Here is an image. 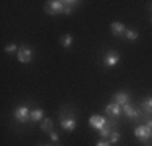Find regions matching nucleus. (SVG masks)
Listing matches in <instances>:
<instances>
[{
	"label": "nucleus",
	"instance_id": "obj_3",
	"mask_svg": "<svg viewBox=\"0 0 152 146\" xmlns=\"http://www.w3.org/2000/svg\"><path fill=\"white\" fill-rule=\"evenodd\" d=\"M63 8H65L63 0H50V2H47V5H45L44 10H45L49 15L55 16V15H58V13L63 12Z\"/></svg>",
	"mask_w": 152,
	"mask_h": 146
},
{
	"label": "nucleus",
	"instance_id": "obj_2",
	"mask_svg": "<svg viewBox=\"0 0 152 146\" xmlns=\"http://www.w3.org/2000/svg\"><path fill=\"white\" fill-rule=\"evenodd\" d=\"M13 117H15L16 122L26 123L28 120H31V111L26 107V105H20V107L15 109V112H13Z\"/></svg>",
	"mask_w": 152,
	"mask_h": 146
},
{
	"label": "nucleus",
	"instance_id": "obj_1",
	"mask_svg": "<svg viewBox=\"0 0 152 146\" xmlns=\"http://www.w3.org/2000/svg\"><path fill=\"white\" fill-rule=\"evenodd\" d=\"M134 136L141 141V143L149 146V140L152 138V130L147 125H139L134 128Z\"/></svg>",
	"mask_w": 152,
	"mask_h": 146
},
{
	"label": "nucleus",
	"instance_id": "obj_22",
	"mask_svg": "<svg viewBox=\"0 0 152 146\" xmlns=\"http://www.w3.org/2000/svg\"><path fill=\"white\" fill-rule=\"evenodd\" d=\"M96 146H110V141H105V140H104V141H97Z\"/></svg>",
	"mask_w": 152,
	"mask_h": 146
},
{
	"label": "nucleus",
	"instance_id": "obj_7",
	"mask_svg": "<svg viewBox=\"0 0 152 146\" xmlns=\"http://www.w3.org/2000/svg\"><path fill=\"white\" fill-rule=\"evenodd\" d=\"M107 122H108V120H107L104 115H97V114L92 115L91 119H89V123H91V127H92V128H96L97 131L102 130L104 127L107 125Z\"/></svg>",
	"mask_w": 152,
	"mask_h": 146
},
{
	"label": "nucleus",
	"instance_id": "obj_4",
	"mask_svg": "<svg viewBox=\"0 0 152 146\" xmlns=\"http://www.w3.org/2000/svg\"><path fill=\"white\" fill-rule=\"evenodd\" d=\"M60 119H61V120H60L61 128H63V130H66V131H75L76 125H78V122H76V119H75V117L60 114Z\"/></svg>",
	"mask_w": 152,
	"mask_h": 146
},
{
	"label": "nucleus",
	"instance_id": "obj_5",
	"mask_svg": "<svg viewBox=\"0 0 152 146\" xmlns=\"http://www.w3.org/2000/svg\"><path fill=\"white\" fill-rule=\"evenodd\" d=\"M118 62H120V54L117 50H108L105 54V57H104V65L107 68H113Z\"/></svg>",
	"mask_w": 152,
	"mask_h": 146
},
{
	"label": "nucleus",
	"instance_id": "obj_12",
	"mask_svg": "<svg viewBox=\"0 0 152 146\" xmlns=\"http://www.w3.org/2000/svg\"><path fill=\"white\" fill-rule=\"evenodd\" d=\"M44 120V111L42 109H34L31 111V122H42Z\"/></svg>",
	"mask_w": 152,
	"mask_h": 146
},
{
	"label": "nucleus",
	"instance_id": "obj_21",
	"mask_svg": "<svg viewBox=\"0 0 152 146\" xmlns=\"http://www.w3.org/2000/svg\"><path fill=\"white\" fill-rule=\"evenodd\" d=\"M49 136H50V140H52V141H58V138H60L58 135H57V131H53V130L49 131Z\"/></svg>",
	"mask_w": 152,
	"mask_h": 146
},
{
	"label": "nucleus",
	"instance_id": "obj_16",
	"mask_svg": "<svg viewBox=\"0 0 152 146\" xmlns=\"http://www.w3.org/2000/svg\"><path fill=\"white\" fill-rule=\"evenodd\" d=\"M60 44H61V47H65V49L71 47V44H73V36L71 34H63L60 38Z\"/></svg>",
	"mask_w": 152,
	"mask_h": 146
},
{
	"label": "nucleus",
	"instance_id": "obj_13",
	"mask_svg": "<svg viewBox=\"0 0 152 146\" xmlns=\"http://www.w3.org/2000/svg\"><path fill=\"white\" fill-rule=\"evenodd\" d=\"M141 107H142L144 114L146 115H152V97H147L141 102Z\"/></svg>",
	"mask_w": 152,
	"mask_h": 146
},
{
	"label": "nucleus",
	"instance_id": "obj_20",
	"mask_svg": "<svg viewBox=\"0 0 152 146\" xmlns=\"http://www.w3.org/2000/svg\"><path fill=\"white\" fill-rule=\"evenodd\" d=\"M18 49H20V47H16L15 44H10V46L5 47V52L7 54H13V52H18Z\"/></svg>",
	"mask_w": 152,
	"mask_h": 146
},
{
	"label": "nucleus",
	"instance_id": "obj_17",
	"mask_svg": "<svg viewBox=\"0 0 152 146\" xmlns=\"http://www.w3.org/2000/svg\"><path fill=\"white\" fill-rule=\"evenodd\" d=\"M125 38L128 39V41H136V39L139 38V32H137L136 29L129 28V29H126V32H125Z\"/></svg>",
	"mask_w": 152,
	"mask_h": 146
},
{
	"label": "nucleus",
	"instance_id": "obj_8",
	"mask_svg": "<svg viewBox=\"0 0 152 146\" xmlns=\"http://www.w3.org/2000/svg\"><path fill=\"white\" fill-rule=\"evenodd\" d=\"M121 111H123V107L118 104H115V102H110V104L105 105V114L110 117V119H118L121 114Z\"/></svg>",
	"mask_w": 152,
	"mask_h": 146
},
{
	"label": "nucleus",
	"instance_id": "obj_10",
	"mask_svg": "<svg viewBox=\"0 0 152 146\" xmlns=\"http://www.w3.org/2000/svg\"><path fill=\"white\" fill-rule=\"evenodd\" d=\"M110 29H112V34L117 36V38H121L126 32V26L123 23H120V21H113V23L110 24Z\"/></svg>",
	"mask_w": 152,
	"mask_h": 146
},
{
	"label": "nucleus",
	"instance_id": "obj_23",
	"mask_svg": "<svg viewBox=\"0 0 152 146\" xmlns=\"http://www.w3.org/2000/svg\"><path fill=\"white\" fill-rule=\"evenodd\" d=\"M146 125L152 130V115H147V123H146Z\"/></svg>",
	"mask_w": 152,
	"mask_h": 146
},
{
	"label": "nucleus",
	"instance_id": "obj_14",
	"mask_svg": "<svg viewBox=\"0 0 152 146\" xmlns=\"http://www.w3.org/2000/svg\"><path fill=\"white\" fill-rule=\"evenodd\" d=\"M113 131H117V130H113V127H112V123H110V122H107V125L104 127L102 130H99V135H100L102 138H108L112 133H113Z\"/></svg>",
	"mask_w": 152,
	"mask_h": 146
},
{
	"label": "nucleus",
	"instance_id": "obj_11",
	"mask_svg": "<svg viewBox=\"0 0 152 146\" xmlns=\"http://www.w3.org/2000/svg\"><path fill=\"white\" fill-rule=\"evenodd\" d=\"M113 102L115 104H118V105H125V104H128L129 102V96H128V93L126 91H118V93H115L113 94Z\"/></svg>",
	"mask_w": 152,
	"mask_h": 146
},
{
	"label": "nucleus",
	"instance_id": "obj_9",
	"mask_svg": "<svg viewBox=\"0 0 152 146\" xmlns=\"http://www.w3.org/2000/svg\"><path fill=\"white\" fill-rule=\"evenodd\" d=\"M123 112H125V115L128 117V119H131V120H136V119L141 117V111L137 107H134L133 104H129V102L123 105Z\"/></svg>",
	"mask_w": 152,
	"mask_h": 146
},
{
	"label": "nucleus",
	"instance_id": "obj_19",
	"mask_svg": "<svg viewBox=\"0 0 152 146\" xmlns=\"http://www.w3.org/2000/svg\"><path fill=\"white\" fill-rule=\"evenodd\" d=\"M118 141H120V133H118V131H113V133L110 135V145H117Z\"/></svg>",
	"mask_w": 152,
	"mask_h": 146
},
{
	"label": "nucleus",
	"instance_id": "obj_15",
	"mask_svg": "<svg viewBox=\"0 0 152 146\" xmlns=\"http://www.w3.org/2000/svg\"><path fill=\"white\" fill-rule=\"evenodd\" d=\"M63 3H65L63 13H65V15H70L71 12H73V8H75L76 5H78L79 2H76V0H75V2H73V0H63Z\"/></svg>",
	"mask_w": 152,
	"mask_h": 146
},
{
	"label": "nucleus",
	"instance_id": "obj_24",
	"mask_svg": "<svg viewBox=\"0 0 152 146\" xmlns=\"http://www.w3.org/2000/svg\"><path fill=\"white\" fill-rule=\"evenodd\" d=\"M151 8H152V5H151Z\"/></svg>",
	"mask_w": 152,
	"mask_h": 146
},
{
	"label": "nucleus",
	"instance_id": "obj_6",
	"mask_svg": "<svg viewBox=\"0 0 152 146\" xmlns=\"http://www.w3.org/2000/svg\"><path fill=\"white\" fill-rule=\"evenodd\" d=\"M16 57H18V60H20L21 63H29V62L32 60V50L28 46H21L20 49H18V52H16Z\"/></svg>",
	"mask_w": 152,
	"mask_h": 146
},
{
	"label": "nucleus",
	"instance_id": "obj_18",
	"mask_svg": "<svg viewBox=\"0 0 152 146\" xmlns=\"http://www.w3.org/2000/svg\"><path fill=\"white\" fill-rule=\"evenodd\" d=\"M41 130H44V131H52L53 130V122L50 119H44L41 122Z\"/></svg>",
	"mask_w": 152,
	"mask_h": 146
}]
</instances>
